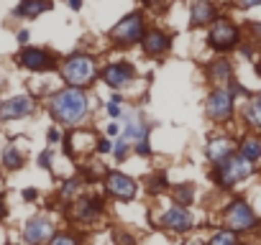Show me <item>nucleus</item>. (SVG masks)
<instances>
[{"mask_svg":"<svg viewBox=\"0 0 261 245\" xmlns=\"http://www.w3.org/2000/svg\"><path fill=\"white\" fill-rule=\"evenodd\" d=\"M49 112L62 126H77L90 115V97L85 95L82 87H67L59 89L49 100Z\"/></svg>","mask_w":261,"mask_h":245,"instance_id":"f257e3e1","label":"nucleus"},{"mask_svg":"<svg viewBox=\"0 0 261 245\" xmlns=\"http://www.w3.org/2000/svg\"><path fill=\"white\" fill-rule=\"evenodd\" d=\"M59 72H62V77H64V82L67 84H72V87H90L95 79H97V62L90 56V54H82V51H74V54H69L64 62H62V67H59Z\"/></svg>","mask_w":261,"mask_h":245,"instance_id":"f03ea898","label":"nucleus"},{"mask_svg":"<svg viewBox=\"0 0 261 245\" xmlns=\"http://www.w3.org/2000/svg\"><path fill=\"white\" fill-rule=\"evenodd\" d=\"M146 13L144 11H130V13H125L113 28H110V41L115 44V46H120V49H128V46H136V44H141V39H144V34H146Z\"/></svg>","mask_w":261,"mask_h":245,"instance_id":"7ed1b4c3","label":"nucleus"},{"mask_svg":"<svg viewBox=\"0 0 261 245\" xmlns=\"http://www.w3.org/2000/svg\"><path fill=\"white\" fill-rule=\"evenodd\" d=\"M251 174H253V164L246 161V159L236 151V154H230L225 161L215 164V169H213V181H215L220 189H233L236 184L246 181Z\"/></svg>","mask_w":261,"mask_h":245,"instance_id":"20e7f679","label":"nucleus"},{"mask_svg":"<svg viewBox=\"0 0 261 245\" xmlns=\"http://www.w3.org/2000/svg\"><path fill=\"white\" fill-rule=\"evenodd\" d=\"M241 44V28L236 26V21H230L228 16H218L210 26H207V46L218 54H228L233 49H238Z\"/></svg>","mask_w":261,"mask_h":245,"instance_id":"39448f33","label":"nucleus"},{"mask_svg":"<svg viewBox=\"0 0 261 245\" xmlns=\"http://www.w3.org/2000/svg\"><path fill=\"white\" fill-rule=\"evenodd\" d=\"M223 225L238 235L253 232L258 227V215L253 212V207L246 199H230L223 209Z\"/></svg>","mask_w":261,"mask_h":245,"instance_id":"423d86ee","label":"nucleus"},{"mask_svg":"<svg viewBox=\"0 0 261 245\" xmlns=\"http://www.w3.org/2000/svg\"><path fill=\"white\" fill-rule=\"evenodd\" d=\"M16 64L29 69V72H54V69H59L57 54H51L49 49H39V46H21V51L16 54Z\"/></svg>","mask_w":261,"mask_h":245,"instance_id":"0eeeda50","label":"nucleus"},{"mask_svg":"<svg viewBox=\"0 0 261 245\" xmlns=\"http://www.w3.org/2000/svg\"><path fill=\"white\" fill-rule=\"evenodd\" d=\"M205 112L215 122H228L236 112V97L228 92V87H215L205 97Z\"/></svg>","mask_w":261,"mask_h":245,"instance_id":"6e6552de","label":"nucleus"},{"mask_svg":"<svg viewBox=\"0 0 261 245\" xmlns=\"http://www.w3.org/2000/svg\"><path fill=\"white\" fill-rule=\"evenodd\" d=\"M102 79L113 89H123L136 79V67L130 62H110L102 67Z\"/></svg>","mask_w":261,"mask_h":245,"instance_id":"1a4fd4ad","label":"nucleus"},{"mask_svg":"<svg viewBox=\"0 0 261 245\" xmlns=\"http://www.w3.org/2000/svg\"><path fill=\"white\" fill-rule=\"evenodd\" d=\"M105 192L113 197V199H120V202H130L136 194H139V184L130 179V176H125V174H120V171H110L108 174V179H105Z\"/></svg>","mask_w":261,"mask_h":245,"instance_id":"9d476101","label":"nucleus"},{"mask_svg":"<svg viewBox=\"0 0 261 245\" xmlns=\"http://www.w3.org/2000/svg\"><path fill=\"white\" fill-rule=\"evenodd\" d=\"M159 225L167 227L169 232H190L192 225H195V220H192V212H190L185 204H177V202H174V207H169V209L162 215Z\"/></svg>","mask_w":261,"mask_h":245,"instance_id":"9b49d317","label":"nucleus"},{"mask_svg":"<svg viewBox=\"0 0 261 245\" xmlns=\"http://www.w3.org/2000/svg\"><path fill=\"white\" fill-rule=\"evenodd\" d=\"M141 49L146 56H164L172 49V34H167L164 28H146L144 39H141Z\"/></svg>","mask_w":261,"mask_h":245,"instance_id":"f8f14e48","label":"nucleus"},{"mask_svg":"<svg viewBox=\"0 0 261 245\" xmlns=\"http://www.w3.org/2000/svg\"><path fill=\"white\" fill-rule=\"evenodd\" d=\"M102 212H105L102 197H82V199H77V202L72 204V209H69L72 220H77V222H95Z\"/></svg>","mask_w":261,"mask_h":245,"instance_id":"ddd939ff","label":"nucleus"},{"mask_svg":"<svg viewBox=\"0 0 261 245\" xmlns=\"http://www.w3.org/2000/svg\"><path fill=\"white\" fill-rule=\"evenodd\" d=\"M51 237H54V225H51V220H46L41 215L39 217H31L26 222V227H23V240L29 245H44Z\"/></svg>","mask_w":261,"mask_h":245,"instance_id":"4468645a","label":"nucleus"},{"mask_svg":"<svg viewBox=\"0 0 261 245\" xmlns=\"http://www.w3.org/2000/svg\"><path fill=\"white\" fill-rule=\"evenodd\" d=\"M218 18L215 0H190V26L192 28H207Z\"/></svg>","mask_w":261,"mask_h":245,"instance_id":"2eb2a0df","label":"nucleus"},{"mask_svg":"<svg viewBox=\"0 0 261 245\" xmlns=\"http://www.w3.org/2000/svg\"><path fill=\"white\" fill-rule=\"evenodd\" d=\"M34 100L29 95H16L11 100H6L0 105V120H21V117H29L34 112Z\"/></svg>","mask_w":261,"mask_h":245,"instance_id":"dca6fc26","label":"nucleus"},{"mask_svg":"<svg viewBox=\"0 0 261 245\" xmlns=\"http://www.w3.org/2000/svg\"><path fill=\"white\" fill-rule=\"evenodd\" d=\"M205 77H207V82L213 87H228V82L233 79V64L225 56H220V59H215V62L207 64Z\"/></svg>","mask_w":261,"mask_h":245,"instance_id":"f3484780","label":"nucleus"},{"mask_svg":"<svg viewBox=\"0 0 261 245\" xmlns=\"http://www.w3.org/2000/svg\"><path fill=\"white\" fill-rule=\"evenodd\" d=\"M51 8H54L51 0H21V3L11 11V16L13 18H23V21H34L41 13H49Z\"/></svg>","mask_w":261,"mask_h":245,"instance_id":"a211bd4d","label":"nucleus"},{"mask_svg":"<svg viewBox=\"0 0 261 245\" xmlns=\"http://www.w3.org/2000/svg\"><path fill=\"white\" fill-rule=\"evenodd\" d=\"M230 154H236V143L228 138V136H218V138H210L207 141V146H205V156H207V161L215 166V164H220V161H225Z\"/></svg>","mask_w":261,"mask_h":245,"instance_id":"6ab92c4d","label":"nucleus"},{"mask_svg":"<svg viewBox=\"0 0 261 245\" xmlns=\"http://www.w3.org/2000/svg\"><path fill=\"white\" fill-rule=\"evenodd\" d=\"M123 120H125V128H123V138L125 141H130V143H136V141H141V138H149V131H151V126H146V122L139 117V115H130V112H125L123 115Z\"/></svg>","mask_w":261,"mask_h":245,"instance_id":"aec40b11","label":"nucleus"},{"mask_svg":"<svg viewBox=\"0 0 261 245\" xmlns=\"http://www.w3.org/2000/svg\"><path fill=\"white\" fill-rule=\"evenodd\" d=\"M243 122H246L253 133H261V95H248V97H246Z\"/></svg>","mask_w":261,"mask_h":245,"instance_id":"412c9836","label":"nucleus"},{"mask_svg":"<svg viewBox=\"0 0 261 245\" xmlns=\"http://www.w3.org/2000/svg\"><path fill=\"white\" fill-rule=\"evenodd\" d=\"M238 154H241L246 161H251V164L261 161V138H258L256 133H253V136H243L241 143H238Z\"/></svg>","mask_w":261,"mask_h":245,"instance_id":"4be33fe9","label":"nucleus"},{"mask_svg":"<svg viewBox=\"0 0 261 245\" xmlns=\"http://www.w3.org/2000/svg\"><path fill=\"white\" fill-rule=\"evenodd\" d=\"M207 245H241V237H238V232L223 227V230L213 232V237L207 240Z\"/></svg>","mask_w":261,"mask_h":245,"instance_id":"5701e85b","label":"nucleus"},{"mask_svg":"<svg viewBox=\"0 0 261 245\" xmlns=\"http://www.w3.org/2000/svg\"><path fill=\"white\" fill-rule=\"evenodd\" d=\"M23 154L16 148V146H6V151H3V166L6 169H11V171H16V169H21L23 166Z\"/></svg>","mask_w":261,"mask_h":245,"instance_id":"b1692460","label":"nucleus"},{"mask_svg":"<svg viewBox=\"0 0 261 245\" xmlns=\"http://www.w3.org/2000/svg\"><path fill=\"white\" fill-rule=\"evenodd\" d=\"M167 187H169V179H167L164 171H156V174H151V176L146 179V189H149L151 194H162Z\"/></svg>","mask_w":261,"mask_h":245,"instance_id":"393cba45","label":"nucleus"},{"mask_svg":"<svg viewBox=\"0 0 261 245\" xmlns=\"http://www.w3.org/2000/svg\"><path fill=\"white\" fill-rule=\"evenodd\" d=\"M174 202L190 207V204L195 202V187H192V184H179V187H174Z\"/></svg>","mask_w":261,"mask_h":245,"instance_id":"a878e982","label":"nucleus"},{"mask_svg":"<svg viewBox=\"0 0 261 245\" xmlns=\"http://www.w3.org/2000/svg\"><path fill=\"white\" fill-rule=\"evenodd\" d=\"M130 146H134V143L125 141V138L120 136V138H118V143H113V156H115L118 161H125V159H128V154H130Z\"/></svg>","mask_w":261,"mask_h":245,"instance_id":"bb28decb","label":"nucleus"},{"mask_svg":"<svg viewBox=\"0 0 261 245\" xmlns=\"http://www.w3.org/2000/svg\"><path fill=\"white\" fill-rule=\"evenodd\" d=\"M49 245H80V240L74 237V235H69V232H54V237L49 240Z\"/></svg>","mask_w":261,"mask_h":245,"instance_id":"cd10ccee","label":"nucleus"},{"mask_svg":"<svg viewBox=\"0 0 261 245\" xmlns=\"http://www.w3.org/2000/svg\"><path fill=\"white\" fill-rule=\"evenodd\" d=\"M134 148H136V154H139V156H151V143H149V138L136 141V143H134Z\"/></svg>","mask_w":261,"mask_h":245,"instance_id":"c85d7f7f","label":"nucleus"},{"mask_svg":"<svg viewBox=\"0 0 261 245\" xmlns=\"http://www.w3.org/2000/svg\"><path fill=\"white\" fill-rule=\"evenodd\" d=\"M233 6L241 8V11H251V8H258L261 0H233Z\"/></svg>","mask_w":261,"mask_h":245,"instance_id":"c756f323","label":"nucleus"},{"mask_svg":"<svg viewBox=\"0 0 261 245\" xmlns=\"http://www.w3.org/2000/svg\"><path fill=\"white\" fill-rule=\"evenodd\" d=\"M115 242L118 245H136V240L130 237L128 232H123V230H115Z\"/></svg>","mask_w":261,"mask_h":245,"instance_id":"7c9ffc66","label":"nucleus"},{"mask_svg":"<svg viewBox=\"0 0 261 245\" xmlns=\"http://www.w3.org/2000/svg\"><path fill=\"white\" fill-rule=\"evenodd\" d=\"M95 151H97V154H113V143H110L108 138H97Z\"/></svg>","mask_w":261,"mask_h":245,"instance_id":"2f4dec72","label":"nucleus"},{"mask_svg":"<svg viewBox=\"0 0 261 245\" xmlns=\"http://www.w3.org/2000/svg\"><path fill=\"white\" fill-rule=\"evenodd\" d=\"M105 110H108V115H110V117H120V115H123V107H120V105H118L115 100H110Z\"/></svg>","mask_w":261,"mask_h":245,"instance_id":"473e14b6","label":"nucleus"},{"mask_svg":"<svg viewBox=\"0 0 261 245\" xmlns=\"http://www.w3.org/2000/svg\"><path fill=\"white\" fill-rule=\"evenodd\" d=\"M248 31H251V36L261 44V21H251V23H248Z\"/></svg>","mask_w":261,"mask_h":245,"instance_id":"72a5a7b5","label":"nucleus"},{"mask_svg":"<svg viewBox=\"0 0 261 245\" xmlns=\"http://www.w3.org/2000/svg\"><path fill=\"white\" fill-rule=\"evenodd\" d=\"M77 187H80V181H77V179H72V181H67V184H64L62 194H64V197H72V194L77 192Z\"/></svg>","mask_w":261,"mask_h":245,"instance_id":"f704fd0d","label":"nucleus"},{"mask_svg":"<svg viewBox=\"0 0 261 245\" xmlns=\"http://www.w3.org/2000/svg\"><path fill=\"white\" fill-rule=\"evenodd\" d=\"M39 166H41V169H51V151H44V154L39 156Z\"/></svg>","mask_w":261,"mask_h":245,"instance_id":"c9c22d12","label":"nucleus"},{"mask_svg":"<svg viewBox=\"0 0 261 245\" xmlns=\"http://www.w3.org/2000/svg\"><path fill=\"white\" fill-rule=\"evenodd\" d=\"M29 39H31V34H29L26 28H21V31L16 34V41H18L21 46H26V44H29Z\"/></svg>","mask_w":261,"mask_h":245,"instance_id":"e433bc0d","label":"nucleus"},{"mask_svg":"<svg viewBox=\"0 0 261 245\" xmlns=\"http://www.w3.org/2000/svg\"><path fill=\"white\" fill-rule=\"evenodd\" d=\"M64 3L69 6V11H82V6H85V0H64Z\"/></svg>","mask_w":261,"mask_h":245,"instance_id":"4c0bfd02","label":"nucleus"},{"mask_svg":"<svg viewBox=\"0 0 261 245\" xmlns=\"http://www.w3.org/2000/svg\"><path fill=\"white\" fill-rule=\"evenodd\" d=\"M139 3H141L144 8H159V6L164 3V0H139Z\"/></svg>","mask_w":261,"mask_h":245,"instance_id":"58836bf2","label":"nucleus"},{"mask_svg":"<svg viewBox=\"0 0 261 245\" xmlns=\"http://www.w3.org/2000/svg\"><path fill=\"white\" fill-rule=\"evenodd\" d=\"M46 138H49V143H57V141H59V138H62V136H59V131H57V128H51V131H49V136H46Z\"/></svg>","mask_w":261,"mask_h":245,"instance_id":"ea45409f","label":"nucleus"},{"mask_svg":"<svg viewBox=\"0 0 261 245\" xmlns=\"http://www.w3.org/2000/svg\"><path fill=\"white\" fill-rule=\"evenodd\" d=\"M36 194H39L36 189H26V192H23V199H26V202H31V199H36Z\"/></svg>","mask_w":261,"mask_h":245,"instance_id":"a19ab883","label":"nucleus"},{"mask_svg":"<svg viewBox=\"0 0 261 245\" xmlns=\"http://www.w3.org/2000/svg\"><path fill=\"white\" fill-rule=\"evenodd\" d=\"M108 136H118V122H110L108 126Z\"/></svg>","mask_w":261,"mask_h":245,"instance_id":"79ce46f5","label":"nucleus"},{"mask_svg":"<svg viewBox=\"0 0 261 245\" xmlns=\"http://www.w3.org/2000/svg\"><path fill=\"white\" fill-rule=\"evenodd\" d=\"M6 217V199H3V194H0V220Z\"/></svg>","mask_w":261,"mask_h":245,"instance_id":"37998d69","label":"nucleus"},{"mask_svg":"<svg viewBox=\"0 0 261 245\" xmlns=\"http://www.w3.org/2000/svg\"><path fill=\"white\" fill-rule=\"evenodd\" d=\"M256 74H258V77H261V62H258V64H256Z\"/></svg>","mask_w":261,"mask_h":245,"instance_id":"c03bdc74","label":"nucleus"},{"mask_svg":"<svg viewBox=\"0 0 261 245\" xmlns=\"http://www.w3.org/2000/svg\"><path fill=\"white\" fill-rule=\"evenodd\" d=\"M190 245H202V242H200V240H195V242H190Z\"/></svg>","mask_w":261,"mask_h":245,"instance_id":"a18cd8bd","label":"nucleus"}]
</instances>
